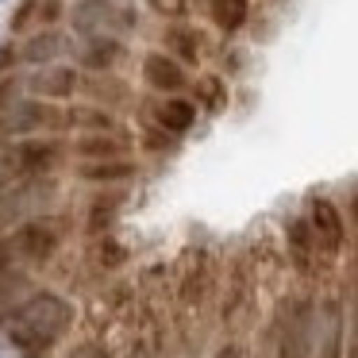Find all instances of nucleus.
<instances>
[{
    "mask_svg": "<svg viewBox=\"0 0 358 358\" xmlns=\"http://www.w3.org/2000/svg\"><path fill=\"white\" fill-rule=\"evenodd\" d=\"M24 96H27V73H8V78H0V116L12 112Z\"/></svg>",
    "mask_w": 358,
    "mask_h": 358,
    "instance_id": "nucleus-25",
    "label": "nucleus"
},
{
    "mask_svg": "<svg viewBox=\"0 0 358 358\" xmlns=\"http://www.w3.org/2000/svg\"><path fill=\"white\" fill-rule=\"evenodd\" d=\"M343 216H347V227H350V247L358 250V189L347 196V204H343Z\"/></svg>",
    "mask_w": 358,
    "mask_h": 358,
    "instance_id": "nucleus-32",
    "label": "nucleus"
},
{
    "mask_svg": "<svg viewBox=\"0 0 358 358\" xmlns=\"http://www.w3.org/2000/svg\"><path fill=\"white\" fill-rule=\"evenodd\" d=\"M73 39H93V35H127L139 31V8L120 4V0H73L70 16H66Z\"/></svg>",
    "mask_w": 358,
    "mask_h": 358,
    "instance_id": "nucleus-6",
    "label": "nucleus"
},
{
    "mask_svg": "<svg viewBox=\"0 0 358 358\" xmlns=\"http://www.w3.org/2000/svg\"><path fill=\"white\" fill-rule=\"evenodd\" d=\"M12 127V139H35V135H66V108L62 104L39 101V96H24L12 112H4Z\"/></svg>",
    "mask_w": 358,
    "mask_h": 358,
    "instance_id": "nucleus-9",
    "label": "nucleus"
},
{
    "mask_svg": "<svg viewBox=\"0 0 358 358\" xmlns=\"http://www.w3.org/2000/svg\"><path fill=\"white\" fill-rule=\"evenodd\" d=\"M12 143H16V139H12V127H8V120L0 116V150L12 147Z\"/></svg>",
    "mask_w": 358,
    "mask_h": 358,
    "instance_id": "nucleus-34",
    "label": "nucleus"
},
{
    "mask_svg": "<svg viewBox=\"0 0 358 358\" xmlns=\"http://www.w3.org/2000/svg\"><path fill=\"white\" fill-rule=\"evenodd\" d=\"M281 239H285V255H289V266L296 270V278L304 281H320L331 273V258L320 250L316 243V231H312L308 216H285V227H281Z\"/></svg>",
    "mask_w": 358,
    "mask_h": 358,
    "instance_id": "nucleus-7",
    "label": "nucleus"
},
{
    "mask_svg": "<svg viewBox=\"0 0 358 358\" xmlns=\"http://www.w3.org/2000/svg\"><path fill=\"white\" fill-rule=\"evenodd\" d=\"M66 55H73V35L62 31V27H39V31H31L20 43V58H24V66H31V70L66 62Z\"/></svg>",
    "mask_w": 358,
    "mask_h": 358,
    "instance_id": "nucleus-15",
    "label": "nucleus"
},
{
    "mask_svg": "<svg viewBox=\"0 0 358 358\" xmlns=\"http://www.w3.org/2000/svg\"><path fill=\"white\" fill-rule=\"evenodd\" d=\"M96 262H101L104 270H120V266L127 262V250L120 247L112 235H104V239H96Z\"/></svg>",
    "mask_w": 358,
    "mask_h": 358,
    "instance_id": "nucleus-27",
    "label": "nucleus"
},
{
    "mask_svg": "<svg viewBox=\"0 0 358 358\" xmlns=\"http://www.w3.org/2000/svg\"><path fill=\"white\" fill-rule=\"evenodd\" d=\"M66 358H112V347L104 339H81L66 350Z\"/></svg>",
    "mask_w": 358,
    "mask_h": 358,
    "instance_id": "nucleus-29",
    "label": "nucleus"
},
{
    "mask_svg": "<svg viewBox=\"0 0 358 358\" xmlns=\"http://www.w3.org/2000/svg\"><path fill=\"white\" fill-rule=\"evenodd\" d=\"M66 127L73 135H101V131H120L116 112L101 108V104H70L66 108Z\"/></svg>",
    "mask_w": 358,
    "mask_h": 358,
    "instance_id": "nucleus-23",
    "label": "nucleus"
},
{
    "mask_svg": "<svg viewBox=\"0 0 358 358\" xmlns=\"http://www.w3.org/2000/svg\"><path fill=\"white\" fill-rule=\"evenodd\" d=\"M81 93V70L73 62H55L27 73V96H39L50 104H66Z\"/></svg>",
    "mask_w": 358,
    "mask_h": 358,
    "instance_id": "nucleus-13",
    "label": "nucleus"
},
{
    "mask_svg": "<svg viewBox=\"0 0 358 358\" xmlns=\"http://www.w3.org/2000/svg\"><path fill=\"white\" fill-rule=\"evenodd\" d=\"M8 239V255L12 266H24V270H47L50 262L58 258V250L66 247V220L47 212L39 220H27L24 227L4 235Z\"/></svg>",
    "mask_w": 358,
    "mask_h": 358,
    "instance_id": "nucleus-5",
    "label": "nucleus"
},
{
    "mask_svg": "<svg viewBox=\"0 0 358 358\" xmlns=\"http://www.w3.org/2000/svg\"><path fill=\"white\" fill-rule=\"evenodd\" d=\"M58 178H24V181H0V235L24 227L27 220H39L55 212L58 204Z\"/></svg>",
    "mask_w": 358,
    "mask_h": 358,
    "instance_id": "nucleus-4",
    "label": "nucleus"
},
{
    "mask_svg": "<svg viewBox=\"0 0 358 358\" xmlns=\"http://www.w3.org/2000/svg\"><path fill=\"white\" fill-rule=\"evenodd\" d=\"M81 96L89 104H101L108 112H120L135 101V89L120 73H81Z\"/></svg>",
    "mask_w": 358,
    "mask_h": 358,
    "instance_id": "nucleus-17",
    "label": "nucleus"
},
{
    "mask_svg": "<svg viewBox=\"0 0 358 358\" xmlns=\"http://www.w3.org/2000/svg\"><path fill=\"white\" fill-rule=\"evenodd\" d=\"M312 358H347V296L324 293L316 304V350Z\"/></svg>",
    "mask_w": 358,
    "mask_h": 358,
    "instance_id": "nucleus-10",
    "label": "nucleus"
},
{
    "mask_svg": "<svg viewBox=\"0 0 358 358\" xmlns=\"http://www.w3.org/2000/svg\"><path fill=\"white\" fill-rule=\"evenodd\" d=\"M127 358H155V350H150L147 343H135V347L127 350Z\"/></svg>",
    "mask_w": 358,
    "mask_h": 358,
    "instance_id": "nucleus-35",
    "label": "nucleus"
},
{
    "mask_svg": "<svg viewBox=\"0 0 358 358\" xmlns=\"http://www.w3.org/2000/svg\"><path fill=\"white\" fill-rule=\"evenodd\" d=\"M70 155L78 158V162H112V158H131V139H124V131L78 135V139H70Z\"/></svg>",
    "mask_w": 358,
    "mask_h": 358,
    "instance_id": "nucleus-18",
    "label": "nucleus"
},
{
    "mask_svg": "<svg viewBox=\"0 0 358 358\" xmlns=\"http://www.w3.org/2000/svg\"><path fill=\"white\" fill-rule=\"evenodd\" d=\"M204 12H208V24L224 39L243 35L250 24V0H204Z\"/></svg>",
    "mask_w": 358,
    "mask_h": 358,
    "instance_id": "nucleus-21",
    "label": "nucleus"
},
{
    "mask_svg": "<svg viewBox=\"0 0 358 358\" xmlns=\"http://www.w3.org/2000/svg\"><path fill=\"white\" fill-rule=\"evenodd\" d=\"M143 147H147V150H158V155H162V150H178V139H173V135H166L162 127L150 124V131L143 135Z\"/></svg>",
    "mask_w": 358,
    "mask_h": 358,
    "instance_id": "nucleus-31",
    "label": "nucleus"
},
{
    "mask_svg": "<svg viewBox=\"0 0 358 358\" xmlns=\"http://www.w3.org/2000/svg\"><path fill=\"white\" fill-rule=\"evenodd\" d=\"M147 8L155 12L166 24H178V20H189L196 8V0H147Z\"/></svg>",
    "mask_w": 358,
    "mask_h": 358,
    "instance_id": "nucleus-26",
    "label": "nucleus"
},
{
    "mask_svg": "<svg viewBox=\"0 0 358 358\" xmlns=\"http://www.w3.org/2000/svg\"><path fill=\"white\" fill-rule=\"evenodd\" d=\"M196 120H201V108L193 104V96H158L155 104H150V124L162 127L166 135H173V139H181V135H189L196 127Z\"/></svg>",
    "mask_w": 358,
    "mask_h": 358,
    "instance_id": "nucleus-16",
    "label": "nucleus"
},
{
    "mask_svg": "<svg viewBox=\"0 0 358 358\" xmlns=\"http://www.w3.org/2000/svg\"><path fill=\"white\" fill-rule=\"evenodd\" d=\"M158 43H162V50L170 58H178L185 70H196V66L208 58V35L201 31L196 24H189V20H178V24H166L162 35H158Z\"/></svg>",
    "mask_w": 358,
    "mask_h": 358,
    "instance_id": "nucleus-14",
    "label": "nucleus"
},
{
    "mask_svg": "<svg viewBox=\"0 0 358 358\" xmlns=\"http://www.w3.org/2000/svg\"><path fill=\"white\" fill-rule=\"evenodd\" d=\"M20 66H24V58H20V43H0V78L16 73Z\"/></svg>",
    "mask_w": 358,
    "mask_h": 358,
    "instance_id": "nucleus-30",
    "label": "nucleus"
},
{
    "mask_svg": "<svg viewBox=\"0 0 358 358\" xmlns=\"http://www.w3.org/2000/svg\"><path fill=\"white\" fill-rule=\"evenodd\" d=\"M35 289L39 285H35L31 270H24V266H4V270H0V331L8 327L12 312H16Z\"/></svg>",
    "mask_w": 358,
    "mask_h": 358,
    "instance_id": "nucleus-19",
    "label": "nucleus"
},
{
    "mask_svg": "<svg viewBox=\"0 0 358 358\" xmlns=\"http://www.w3.org/2000/svg\"><path fill=\"white\" fill-rule=\"evenodd\" d=\"M139 178V162L135 158H112V162H78V181L85 185H127Z\"/></svg>",
    "mask_w": 358,
    "mask_h": 358,
    "instance_id": "nucleus-20",
    "label": "nucleus"
},
{
    "mask_svg": "<svg viewBox=\"0 0 358 358\" xmlns=\"http://www.w3.org/2000/svg\"><path fill=\"white\" fill-rule=\"evenodd\" d=\"M70 139L66 135H35L16 139L0 150V181H24V178H58L70 162Z\"/></svg>",
    "mask_w": 358,
    "mask_h": 358,
    "instance_id": "nucleus-3",
    "label": "nucleus"
},
{
    "mask_svg": "<svg viewBox=\"0 0 358 358\" xmlns=\"http://www.w3.org/2000/svg\"><path fill=\"white\" fill-rule=\"evenodd\" d=\"M212 358H247V350H243L239 343H231V339H227V343H220V347L212 350Z\"/></svg>",
    "mask_w": 358,
    "mask_h": 358,
    "instance_id": "nucleus-33",
    "label": "nucleus"
},
{
    "mask_svg": "<svg viewBox=\"0 0 358 358\" xmlns=\"http://www.w3.org/2000/svg\"><path fill=\"white\" fill-rule=\"evenodd\" d=\"M8 31L12 35H31V31H39V0H20L16 4V12L8 16Z\"/></svg>",
    "mask_w": 358,
    "mask_h": 358,
    "instance_id": "nucleus-24",
    "label": "nucleus"
},
{
    "mask_svg": "<svg viewBox=\"0 0 358 358\" xmlns=\"http://www.w3.org/2000/svg\"><path fill=\"white\" fill-rule=\"evenodd\" d=\"M316 304L312 293H289L270 316V358H312L316 350Z\"/></svg>",
    "mask_w": 358,
    "mask_h": 358,
    "instance_id": "nucleus-2",
    "label": "nucleus"
},
{
    "mask_svg": "<svg viewBox=\"0 0 358 358\" xmlns=\"http://www.w3.org/2000/svg\"><path fill=\"white\" fill-rule=\"evenodd\" d=\"M120 4H131V0H120Z\"/></svg>",
    "mask_w": 358,
    "mask_h": 358,
    "instance_id": "nucleus-36",
    "label": "nucleus"
},
{
    "mask_svg": "<svg viewBox=\"0 0 358 358\" xmlns=\"http://www.w3.org/2000/svg\"><path fill=\"white\" fill-rule=\"evenodd\" d=\"M70 16L66 0H39V27H62Z\"/></svg>",
    "mask_w": 358,
    "mask_h": 358,
    "instance_id": "nucleus-28",
    "label": "nucleus"
},
{
    "mask_svg": "<svg viewBox=\"0 0 358 358\" xmlns=\"http://www.w3.org/2000/svg\"><path fill=\"white\" fill-rule=\"evenodd\" d=\"M127 39L120 35H93V39L73 43V66L81 73H116L127 62Z\"/></svg>",
    "mask_w": 358,
    "mask_h": 358,
    "instance_id": "nucleus-12",
    "label": "nucleus"
},
{
    "mask_svg": "<svg viewBox=\"0 0 358 358\" xmlns=\"http://www.w3.org/2000/svg\"><path fill=\"white\" fill-rule=\"evenodd\" d=\"M189 96H193V104L204 116H224L227 104H231V89H227L224 73H201V78H193Z\"/></svg>",
    "mask_w": 358,
    "mask_h": 358,
    "instance_id": "nucleus-22",
    "label": "nucleus"
},
{
    "mask_svg": "<svg viewBox=\"0 0 358 358\" xmlns=\"http://www.w3.org/2000/svg\"><path fill=\"white\" fill-rule=\"evenodd\" d=\"M139 78L143 85L150 89V93L158 96H185L189 89H193V78H189V70L178 62V58H170L162 47L158 50H147L139 62Z\"/></svg>",
    "mask_w": 358,
    "mask_h": 358,
    "instance_id": "nucleus-11",
    "label": "nucleus"
},
{
    "mask_svg": "<svg viewBox=\"0 0 358 358\" xmlns=\"http://www.w3.org/2000/svg\"><path fill=\"white\" fill-rule=\"evenodd\" d=\"M304 216H308L312 231H316L320 250H324L331 262H339L343 250L350 247V227H347V216H343V204L327 193H316L308 201V208H304Z\"/></svg>",
    "mask_w": 358,
    "mask_h": 358,
    "instance_id": "nucleus-8",
    "label": "nucleus"
},
{
    "mask_svg": "<svg viewBox=\"0 0 358 358\" xmlns=\"http://www.w3.org/2000/svg\"><path fill=\"white\" fill-rule=\"evenodd\" d=\"M73 320H78V308H73L70 296H62L58 289H35L12 312L4 331H8V343L24 358H47L73 331Z\"/></svg>",
    "mask_w": 358,
    "mask_h": 358,
    "instance_id": "nucleus-1",
    "label": "nucleus"
}]
</instances>
